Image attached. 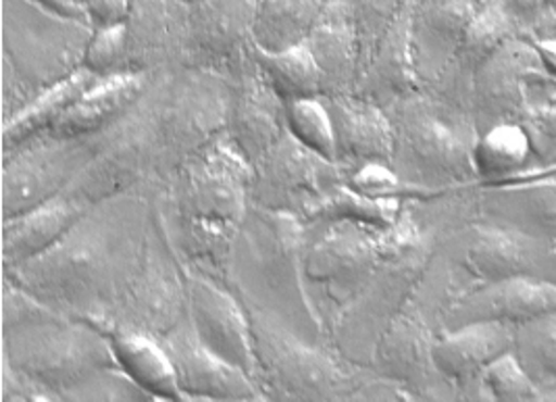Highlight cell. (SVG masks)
Here are the masks:
<instances>
[{
	"mask_svg": "<svg viewBox=\"0 0 556 402\" xmlns=\"http://www.w3.org/2000/svg\"><path fill=\"white\" fill-rule=\"evenodd\" d=\"M152 219L154 202L140 190L99 202L52 249L4 277L99 329L142 261Z\"/></svg>",
	"mask_w": 556,
	"mask_h": 402,
	"instance_id": "6da1fadb",
	"label": "cell"
},
{
	"mask_svg": "<svg viewBox=\"0 0 556 402\" xmlns=\"http://www.w3.org/2000/svg\"><path fill=\"white\" fill-rule=\"evenodd\" d=\"M253 167L226 136L167 177L156 213L186 267L228 284L231 254L251 209Z\"/></svg>",
	"mask_w": 556,
	"mask_h": 402,
	"instance_id": "7a4b0ae2",
	"label": "cell"
},
{
	"mask_svg": "<svg viewBox=\"0 0 556 402\" xmlns=\"http://www.w3.org/2000/svg\"><path fill=\"white\" fill-rule=\"evenodd\" d=\"M306 229L299 215L251 202L231 254L228 286L240 301L269 311L319 344L321 338L329 340V331L304 279Z\"/></svg>",
	"mask_w": 556,
	"mask_h": 402,
	"instance_id": "3957f363",
	"label": "cell"
},
{
	"mask_svg": "<svg viewBox=\"0 0 556 402\" xmlns=\"http://www.w3.org/2000/svg\"><path fill=\"white\" fill-rule=\"evenodd\" d=\"M380 265L365 288L329 324V344L356 367H369L383 329L417 297L435 256V238L406 204L401 219L381 234Z\"/></svg>",
	"mask_w": 556,
	"mask_h": 402,
	"instance_id": "277c9868",
	"label": "cell"
},
{
	"mask_svg": "<svg viewBox=\"0 0 556 402\" xmlns=\"http://www.w3.org/2000/svg\"><path fill=\"white\" fill-rule=\"evenodd\" d=\"M394 127L392 169L415 188L440 197L478 186L473 149L478 127L471 113L431 92H419L388 109Z\"/></svg>",
	"mask_w": 556,
	"mask_h": 402,
	"instance_id": "5b68a950",
	"label": "cell"
},
{
	"mask_svg": "<svg viewBox=\"0 0 556 402\" xmlns=\"http://www.w3.org/2000/svg\"><path fill=\"white\" fill-rule=\"evenodd\" d=\"M92 36L88 22L67 20L31 0L2 2L4 99L24 109L40 92L81 70Z\"/></svg>",
	"mask_w": 556,
	"mask_h": 402,
	"instance_id": "8992f818",
	"label": "cell"
},
{
	"mask_svg": "<svg viewBox=\"0 0 556 402\" xmlns=\"http://www.w3.org/2000/svg\"><path fill=\"white\" fill-rule=\"evenodd\" d=\"M244 302V301H242ZM253 326L256 384L269 401H353L356 367L269 311L244 302Z\"/></svg>",
	"mask_w": 556,
	"mask_h": 402,
	"instance_id": "52a82bcc",
	"label": "cell"
},
{
	"mask_svg": "<svg viewBox=\"0 0 556 402\" xmlns=\"http://www.w3.org/2000/svg\"><path fill=\"white\" fill-rule=\"evenodd\" d=\"M2 361L52 401H67L84 381L117 365L106 334L65 315L2 331Z\"/></svg>",
	"mask_w": 556,
	"mask_h": 402,
	"instance_id": "ba28073f",
	"label": "cell"
},
{
	"mask_svg": "<svg viewBox=\"0 0 556 402\" xmlns=\"http://www.w3.org/2000/svg\"><path fill=\"white\" fill-rule=\"evenodd\" d=\"M159 95L161 74L126 115L88 138L92 156L67 190L72 199L94 206L140 190L147 179L161 177Z\"/></svg>",
	"mask_w": 556,
	"mask_h": 402,
	"instance_id": "9c48e42d",
	"label": "cell"
},
{
	"mask_svg": "<svg viewBox=\"0 0 556 402\" xmlns=\"http://www.w3.org/2000/svg\"><path fill=\"white\" fill-rule=\"evenodd\" d=\"M228 77L179 67L161 74L159 95V142L163 179L226 136L231 109Z\"/></svg>",
	"mask_w": 556,
	"mask_h": 402,
	"instance_id": "30bf717a",
	"label": "cell"
},
{
	"mask_svg": "<svg viewBox=\"0 0 556 402\" xmlns=\"http://www.w3.org/2000/svg\"><path fill=\"white\" fill-rule=\"evenodd\" d=\"M188 319V276L165 226L154 206L151 234L142 261L127 284L126 292L115 302L102 334L131 329L165 338Z\"/></svg>",
	"mask_w": 556,
	"mask_h": 402,
	"instance_id": "8fae6325",
	"label": "cell"
},
{
	"mask_svg": "<svg viewBox=\"0 0 556 402\" xmlns=\"http://www.w3.org/2000/svg\"><path fill=\"white\" fill-rule=\"evenodd\" d=\"M90 156V140L54 136H40L2 156V222L65 194Z\"/></svg>",
	"mask_w": 556,
	"mask_h": 402,
	"instance_id": "7c38bea8",
	"label": "cell"
},
{
	"mask_svg": "<svg viewBox=\"0 0 556 402\" xmlns=\"http://www.w3.org/2000/svg\"><path fill=\"white\" fill-rule=\"evenodd\" d=\"M344 179L346 174L336 161L308 151L286 134L254 165L251 202L299 215L306 222L308 215Z\"/></svg>",
	"mask_w": 556,
	"mask_h": 402,
	"instance_id": "4fadbf2b",
	"label": "cell"
},
{
	"mask_svg": "<svg viewBox=\"0 0 556 402\" xmlns=\"http://www.w3.org/2000/svg\"><path fill=\"white\" fill-rule=\"evenodd\" d=\"M324 231L308 240L304 256V279L308 290L319 286L331 304V319L365 288L380 265L383 229L331 222L315 224ZM329 327V326H328Z\"/></svg>",
	"mask_w": 556,
	"mask_h": 402,
	"instance_id": "5bb4252c",
	"label": "cell"
},
{
	"mask_svg": "<svg viewBox=\"0 0 556 402\" xmlns=\"http://www.w3.org/2000/svg\"><path fill=\"white\" fill-rule=\"evenodd\" d=\"M258 0H199L188 4L184 67L228 77L254 65V17Z\"/></svg>",
	"mask_w": 556,
	"mask_h": 402,
	"instance_id": "9a60e30c",
	"label": "cell"
},
{
	"mask_svg": "<svg viewBox=\"0 0 556 402\" xmlns=\"http://www.w3.org/2000/svg\"><path fill=\"white\" fill-rule=\"evenodd\" d=\"M456 234L460 265L473 277V286L515 277H535L556 284L555 242L481 219Z\"/></svg>",
	"mask_w": 556,
	"mask_h": 402,
	"instance_id": "2e32d148",
	"label": "cell"
},
{
	"mask_svg": "<svg viewBox=\"0 0 556 402\" xmlns=\"http://www.w3.org/2000/svg\"><path fill=\"white\" fill-rule=\"evenodd\" d=\"M188 324L197 338L217 356L256 379L253 326L247 304L228 284L186 267Z\"/></svg>",
	"mask_w": 556,
	"mask_h": 402,
	"instance_id": "e0dca14e",
	"label": "cell"
},
{
	"mask_svg": "<svg viewBox=\"0 0 556 402\" xmlns=\"http://www.w3.org/2000/svg\"><path fill=\"white\" fill-rule=\"evenodd\" d=\"M435 338L438 334L413 299L383 329L371 352V374L401 384L415 399H435V384H448L433 363Z\"/></svg>",
	"mask_w": 556,
	"mask_h": 402,
	"instance_id": "ac0fdd59",
	"label": "cell"
},
{
	"mask_svg": "<svg viewBox=\"0 0 556 402\" xmlns=\"http://www.w3.org/2000/svg\"><path fill=\"white\" fill-rule=\"evenodd\" d=\"M542 65V56L528 38H513L494 52L471 79L467 109L483 134L490 127L519 122L526 106V76Z\"/></svg>",
	"mask_w": 556,
	"mask_h": 402,
	"instance_id": "d6986e66",
	"label": "cell"
},
{
	"mask_svg": "<svg viewBox=\"0 0 556 402\" xmlns=\"http://www.w3.org/2000/svg\"><path fill=\"white\" fill-rule=\"evenodd\" d=\"M544 315H556L555 281L515 277L456 292L440 315V327L455 329L473 322H505L519 326Z\"/></svg>",
	"mask_w": 556,
	"mask_h": 402,
	"instance_id": "ffe728a7",
	"label": "cell"
},
{
	"mask_svg": "<svg viewBox=\"0 0 556 402\" xmlns=\"http://www.w3.org/2000/svg\"><path fill=\"white\" fill-rule=\"evenodd\" d=\"M159 340L174 361L184 401H267L256 379L208 351L188 319Z\"/></svg>",
	"mask_w": 556,
	"mask_h": 402,
	"instance_id": "44dd1931",
	"label": "cell"
},
{
	"mask_svg": "<svg viewBox=\"0 0 556 402\" xmlns=\"http://www.w3.org/2000/svg\"><path fill=\"white\" fill-rule=\"evenodd\" d=\"M186 29L184 0H131L122 72L159 76L184 67Z\"/></svg>",
	"mask_w": 556,
	"mask_h": 402,
	"instance_id": "7402d4cb",
	"label": "cell"
},
{
	"mask_svg": "<svg viewBox=\"0 0 556 402\" xmlns=\"http://www.w3.org/2000/svg\"><path fill=\"white\" fill-rule=\"evenodd\" d=\"M478 188V219L556 242V167Z\"/></svg>",
	"mask_w": 556,
	"mask_h": 402,
	"instance_id": "603a6c76",
	"label": "cell"
},
{
	"mask_svg": "<svg viewBox=\"0 0 556 402\" xmlns=\"http://www.w3.org/2000/svg\"><path fill=\"white\" fill-rule=\"evenodd\" d=\"M226 138L236 152L254 165L288 134L286 101L271 88L258 65L231 81Z\"/></svg>",
	"mask_w": 556,
	"mask_h": 402,
	"instance_id": "cb8c5ba5",
	"label": "cell"
},
{
	"mask_svg": "<svg viewBox=\"0 0 556 402\" xmlns=\"http://www.w3.org/2000/svg\"><path fill=\"white\" fill-rule=\"evenodd\" d=\"M483 2L485 0L413 2V51L424 90H431L444 76Z\"/></svg>",
	"mask_w": 556,
	"mask_h": 402,
	"instance_id": "d4e9b609",
	"label": "cell"
},
{
	"mask_svg": "<svg viewBox=\"0 0 556 402\" xmlns=\"http://www.w3.org/2000/svg\"><path fill=\"white\" fill-rule=\"evenodd\" d=\"M413 2H406L403 13L386 32L380 45L361 67L353 95L376 102L386 111L401 101L424 92V84L417 74V61L413 51Z\"/></svg>",
	"mask_w": 556,
	"mask_h": 402,
	"instance_id": "484cf974",
	"label": "cell"
},
{
	"mask_svg": "<svg viewBox=\"0 0 556 402\" xmlns=\"http://www.w3.org/2000/svg\"><path fill=\"white\" fill-rule=\"evenodd\" d=\"M515 349V326L505 322H473L455 329H442L435 338L433 363L458 394L480 386L483 369ZM485 394V390H483ZM488 399V394H485Z\"/></svg>",
	"mask_w": 556,
	"mask_h": 402,
	"instance_id": "4316f807",
	"label": "cell"
},
{
	"mask_svg": "<svg viewBox=\"0 0 556 402\" xmlns=\"http://www.w3.org/2000/svg\"><path fill=\"white\" fill-rule=\"evenodd\" d=\"M336 131V163L344 174L367 163H388L394 156V127L388 111L376 104L349 95L324 97Z\"/></svg>",
	"mask_w": 556,
	"mask_h": 402,
	"instance_id": "83f0119b",
	"label": "cell"
},
{
	"mask_svg": "<svg viewBox=\"0 0 556 402\" xmlns=\"http://www.w3.org/2000/svg\"><path fill=\"white\" fill-rule=\"evenodd\" d=\"M517 36L521 34L506 9L505 0H485L467 34L463 36L453 63L444 76L440 77V81L426 92L467 109L471 79L478 70L494 52L501 51L508 40Z\"/></svg>",
	"mask_w": 556,
	"mask_h": 402,
	"instance_id": "f1b7e54d",
	"label": "cell"
},
{
	"mask_svg": "<svg viewBox=\"0 0 556 402\" xmlns=\"http://www.w3.org/2000/svg\"><path fill=\"white\" fill-rule=\"evenodd\" d=\"M156 76L140 72H115L102 76L77 99L47 136L63 140H88L113 126L144 97Z\"/></svg>",
	"mask_w": 556,
	"mask_h": 402,
	"instance_id": "f546056e",
	"label": "cell"
},
{
	"mask_svg": "<svg viewBox=\"0 0 556 402\" xmlns=\"http://www.w3.org/2000/svg\"><path fill=\"white\" fill-rule=\"evenodd\" d=\"M304 47L324 76V97L353 92L361 70V42L349 0H328Z\"/></svg>",
	"mask_w": 556,
	"mask_h": 402,
	"instance_id": "4dcf8cb0",
	"label": "cell"
},
{
	"mask_svg": "<svg viewBox=\"0 0 556 402\" xmlns=\"http://www.w3.org/2000/svg\"><path fill=\"white\" fill-rule=\"evenodd\" d=\"M88 209L65 192L20 217L2 222V274L52 249Z\"/></svg>",
	"mask_w": 556,
	"mask_h": 402,
	"instance_id": "1f68e13d",
	"label": "cell"
},
{
	"mask_svg": "<svg viewBox=\"0 0 556 402\" xmlns=\"http://www.w3.org/2000/svg\"><path fill=\"white\" fill-rule=\"evenodd\" d=\"M106 336L117 367L152 401H184L174 361L159 338L131 329H113Z\"/></svg>",
	"mask_w": 556,
	"mask_h": 402,
	"instance_id": "d6a6232c",
	"label": "cell"
},
{
	"mask_svg": "<svg viewBox=\"0 0 556 402\" xmlns=\"http://www.w3.org/2000/svg\"><path fill=\"white\" fill-rule=\"evenodd\" d=\"M99 79L88 70H77L76 74L54 84L40 92L24 109L9 115L2 126V156L22 149L27 142L47 136L51 127L65 115V111Z\"/></svg>",
	"mask_w": 556,
	"mask_h": 402,
	"instance_id": "836d02e7",
	"label": "cell"
},
{
	"mask_svg": "<svg viewBox=\"0 0 556 402\" xmlns=\"http://www.w3.org/2000/svg\"><path fill=\"white\" fill-rule=\"evenodd\" d=\"M328 0H258L254 47L279 52L304 45Z\"/></svg>",
	"mask_w": 556,
	"mask_h": 402,
	"instance_id": "e575fe53",
	"label": "cell"
},
{
	"mask_svg": "<svg viewBox=\"0 0 556 402\" xmlns=\"http://www.w3.org/2000/svg\"><path fill=\"white\" fill-rule=\"evenodd\" d=\"M478 186L501 184L523 176L533 167V147L519 122L490 127L478 136L473 149Z\"/></svg>",
	"mask_w": 556,
	"mask_h": 402,
	"instance_id": "d590c367",
	"label": "cell"
},
{
	"mask_svg": "<svg viewBox=\"0 0 556 402\" xmlns=\"http://www.w3.org/2000/svg\"><path fill=\"white\" fill-rule=\"evenodd\" d=\"M533 147V167H556V76L544 63L526 76V106L519 117Z\"/></svg>",
	"mask_w": 556,
	"mask_h": 402,
	"instance_id": "8d00e7d4",
	"label": "cell"
},
{
	"mask_svg": "<svg viewBox=\"0 0 556 402\" xmlns=\"http://www.w3.org/2000/svg\"><path fill=\"white\" fill-rule=\"evenodd\" d=\"M254 63L286 102L324 97L321 70L304 45L279 52L254 49Z\"/></svg>",
	"mask_w": 556,
	"mask_h": 402,
	"instance_id": "74e56055",
	"label": "cell"
},
{
	"mask_svg": "<svg viewBox=\"0 0 556 402\" xmlns=\"http://www.w3.org/2000/svg\"><path fill=\"white\" fill-rule=\"evenodd\" d=\"M406 204L408 202L392 201V199L378 201V199L363 197L344 179L329 192L328 199L308 215L306 224L315 226V224H331V222H351V224H361L374 229H388L401 219Z\"/></svg>",
	"mask_w": 556,
	"mask_h": 402,
	"instance_id": "f35d334b",
	"label": "cell"
},
{
	"mask_svg": "<svg viewBox=\"0 0 556 402\" xmlns=\"http://www.w3.org/2000/svg\"><path fill=\"white\" fill-rule=\"evenodd\" d=\"M515 356L544 401H556V315L515 326Z\"/></svg>",
	"mask_w": 556,
	"mask_h": 402,
	"instance_id": "ab89813d",
	"label": "cell"
},
{
	"mask_svg": "<svg viewBox=\"0 0 556 402\" xmlns=\"http://www.w3.org/2000/svg\"><path fill=\"white\" fill-rule=\"evenodd\" d=\"M288 134L308 151L336 161V131L324 97L286 102Z\"/></svg>",
	"mask_w": 556,
	"mask_h": 402,
	"instance_id": "60d3db41",
	"label": "cell"
},
{
	"mask_svg": "<svg viewBox=\"0 0 556 402\" xmlns=\"http://www.w3.org/2000/svg\"><path fill=\"white\" fill-rule=\"evenodd\" d=\"M346 184L363 197L378 199V201H433L440 199V194L415 188L406 184L405 179L392 169L388 163H367L363 167H356L346 174Z\"/></svg>",
	"mask_w": 556,
	"mask_h": 402,
	"instance_id": "b9f144b4",
	"label": "cell"
},
{
	"mask_svg": "<svg viewBox=\"0 0 556 402\" xmlns=\"http://www.w3.org/2000/svg\"><path fill=\"white\" fill-rule=\"evenodd\" d=\"M481 384L492 401H544L515 352H506L492 361L481 374Z\"/></svg>",
	"mask_w": 556,
	"mask_h": 402,
	"instance_id": "7bdbcfd3",
	"label": "cell"
},
{
	"mask_svg": "<svg viewBox=\"0 0 556 402\" xmlns=\"http://www.w3.org/2000/svg\"><path fill=\"white\" fill-rule=\"evenodd\" d=\"M406 2L408 0H349L361 42V67L399 20Z\"/></svg>",
	"mask_w": 556,
	"mask_h": 402,
	"instance_id": "ee69618b",
	"label": "cell"
},
{
	"mask_svg": "<svg viewBox=\"0 0 556 402\" xmlns=\"http://www.w3.org/2000/svg\"><path fill=\"white\" fill-rule=\"evenodd\" d=\"M63 313L54 311L47 302L36 299L26 288L4 277L2 281V331L15 327L31 326L47 319L61 317ZM67 317V315H65Z\"/></svg>",
	"mask_w": 556,
	"mask_h": 402,
	"instance_id": "f6af8a7d",
	"label": "cell"
},
{
	"mask_svg": "<svg viewBox=\"0 0 556 402\" xmlns=\"http://www.w3.org/2000/svg\"><path fill=\"white\" fill-rule=\"evenodd\" d=\"M126 56V24L124 26L97 27L88 40L81 67L94 76H111L122 72Z\"/></svg>",
	"mask_w": 556,
	"mask_h": 402,
	"instance_id": "bcb514c9",
	"label": "cell"
},
{
	"mask_svg": "<svg viewBox=\"0 0 556 402\" xmlns=\"http://www.w3.org/2000/svg\"><path fill=\"white\" fill-rule=\"evenodd\" d=\"M67 401H152L151 397L117 365L84 381Z\"/></svg>",
	"mask_w": 556,
	"mask_h": 402,
	"instance_id": "7dc6e473",
	"label": "cell"
},
{
	"mask_svg": "<svg viewBox=\"0 0 556 402\" xmlns=\"http://www.w3.org/2000/svg\"><path fill=\"white\" fill-rule=\"evenodd\" d=\"M505 2L513 22L519 27L521 38H528L531 29L556 9V0H505Z\"/></svg>",
	"mask_w": 556,
	"mask_h": 402,
	"instance_id": "c3c4849f",
	"label": "cell"
},
{
	"mask_svg": "<svg viewBox=\"0 0 556 402\" xmlns=\"http://www.w3.org/2000/svg\"><path fill=\"white\" fill-rule=\"evenodd\" d=\"M84 11L92 29L124 26L131 11V0H86Z\"/></svg>",
	"mask_w": 556,
	"mask_h": 402,
	"instance_id": "681fc988",
	"label": "cell"
},
{
	"mask_svg": "<svg viewBox=\"0 0 556 402\" xmlns=\"http://www.w3.org/2000/svg\"><path fill=\"white\" fill-rule=\"evenodd\" d=\"M2 401H52L51 397L40 390L36 384L17 374L9 363L2 361V379H0Z\"/></svg>",
	"mask_w": 556,
	"mask_h": 402,
	"instance_id": "f907efd6",
	"label": "cell"
},
{
	"mask_svg": "<svg viewBox=\"0 0 556 402\" xmlns=\"http://www.w3.org/2000/svg\"><path fill=\"white\" fill-rule=\"evenodd\" d=\"M31 2L40 4L42 9H47V11H51V13H56V15H61V17L88 22L84 7H79V4L72 2V0H31Z\"/></svg>",
	"mask_w": 556,
	"mask_h": 402,
	"instance_id": "816d5d0a",
	"label": "cell"
},
{
	"mask_svg": "<svg viewBox=\"0 0 556 402\" xmlns=\"http://www.w3.org/2000/svg\"><path fill=\"white\" fill-rule=\"evenodd\" d=\"M528 40H551V42H556V9L553 13H548L538 26L531 29Z\"/></svg>",
	"mask_w": 556,
	"mask_h": 402,
	"instance_id": "f5cc1de1",
	"label": "cell"
},
{
	"mask_svg": "<svg viewBox=\"0 0 556 402\" xmlns=\"http://www.w3.org/2000/svg\"><path fill=\"white\" fill-rule=\"evenodd\" d=\"M72 2H76L79 7H84V2H86V0H72Z\"/></svg>",
	"mask_w": 556,
	"mask_h": 402,
	"instance_id": "db71d44e",
	"label": "cell"
},
{
	"mask_svg": "<svg viewBox=\"0 0 556 402\" xmlns=\"http://www.w3.org/2000/svg\"><path fill=\"white\" fill-rule=\"evenodd\" d=\"M186 4H194V2H199V0H184Z\"/></svg>",
	"mask_w": 556,
	"mask_h": 402,
	"instance_id": "11a10c76",
	"label": "cell"
},
{
	"mask_svg": "<svg viewBox=\"0 0 556 402\" xmlns=\"http://www.w3.org/2000/svg\"><path fill=\"white\" fill-rule=\"evenodd\" d=\"M555 244H556V242H555Z\"/></svg>",
	"mask_w": 556,
	"mask_h": 402,
	"instance_id": "9f6ffc18",
	"label": "cell"
}]
</instances>
